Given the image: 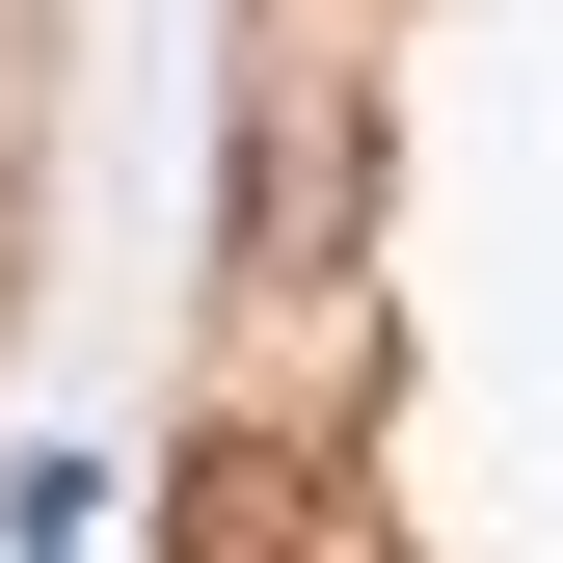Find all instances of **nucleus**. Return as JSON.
Instances as JSON below:
<instances>
[{
	"instance_id": "1",
	"label": "nucleus",
	"mask_w": 563,
	"mask_h": 563,
	"mask_svg": "<svg viewBox=\"0 0 563 563\" xmlns=\"http://www.w3.org/2000/svg\"><path fill=\"white\" fill-rule=\"evenodd\" d=\"M349 216H376V108H349V81H268L242 108V296H322Z\"/></svg>"
},
{
	"instance_id": "2",
	"label": "nucleus",
	"mask_w": 563,
	"mask_h": 563,
	"mask_svg": "<svg viewBox=\"0 0 563 563\" xmlns=\"http://www.w3.org/2000/svg\"><path fill=\"white\" fill-rule=\"evenodd\" d=\"M322 537H349L322 430H188L162 456V563H322Z\"/></svg>"
}]
</instances>
